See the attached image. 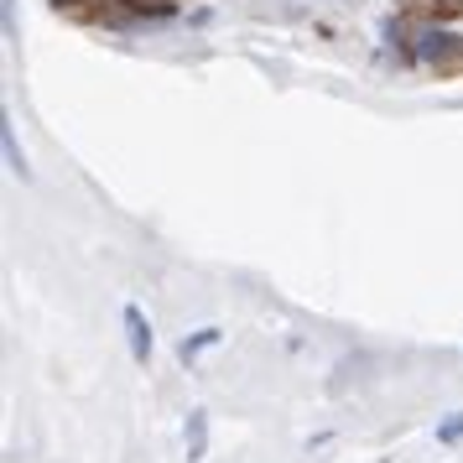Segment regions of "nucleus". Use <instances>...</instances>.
Returning a JSON list of instances; mask_svg holds the SVG:
<instances>
[{"label": "nucleus", "instance_id": "nucleus-1", "mask_svg": "<svg viewBox=\"0 0 463 463\" xmlns=\"http://www.w3.org/2000/svg\"><path fill=\"white\" fill-rule=\"evenodd\" d=\"M411 52H417L421 63H458L463 58L458 37H448L438 26H417V32H411Z\"/></svg>", "mask_w": 463, "mask_h": 463}, {"label": "nucleus", "instance_id": "nucleus-2", "mask_svg": "<svg viewBox=\"0 0 463 463\" xmlns=\"http://www.w3.org/2000/svg\"><path fill=\"white\" fill-rule=\"evenodd\" d=\"M126 338H130V354L136 359L151 354V323L141 317V307H126Z\"/></svg>", "mask_w": 463, "mask_h": 463}, {"label": "nucleus", "instance_id": "nucleus-3", "mask_svg": "<svg viewBox=\"0 0 463 463\" xmlns=\"http://www.w3.org/2000/svg\"><path fill=\"white\" fill-rule=\"evenodd\" d=\"M0 141H5V162H11V172H22V177H26V156L16 151V136H11L5 120H0Z\"/></svg>", "mask_w": 463, "mask_h": 463}, {"label": "nucleus", "instance_id": "nucleus-4", "mask_svg": "<svg viewBox=\"0 0 463 463\" xmlns=\"http://www.w3.org/2000/svg\"><path fill=\"white\" fill-rule=\"evenodd\" d=\"M188 458H203V411H193L188 421Z\"/></svg>", "mask_w": 463, "mask_h": 463}, {"label": "nucleus", "instance_id": "nucleus-5", "mask_svg": "<svg viewBox=\"0 0 463 463\" xmlns=\"http://www.w3.org/2000/svg\"><path fill=\"white\" fill-rule=\"evenodd\" d=\"M130 11H146V16H172L177 11V0H126Z\"/></svg>", "mask_w": 463, "mask_h": 463}, {"label": "nucleus", "instance_id": "nucleus-6", "mask_svg": "<svg viewBox=\"0 0 463 463\" xmlns=\"http://www.w3.org/2000/svg\"><path fill=\"white\" fill-rule=\"evenodd\" d=\"M213 344H219V328H203V334H198V338H188V344H183V359L203 354V349H213Z\"/></svg>", "mask_w": 463, "mask_h": 463}, {"label": "nucleus", "instance_id": "nucleus-7", "mask_svg": "<svg viewBox=\"0 0 463 463\" xmlns=\"http://www.w3.org/2000/svg\"><path fill=\"white\" fill-rule=\"evenodd\" d=\"M458 438H463V411H453V417L438 427V442H458Z\"/></svg>", "mask_w": 463, "mask_h": 463}]
</instances>
